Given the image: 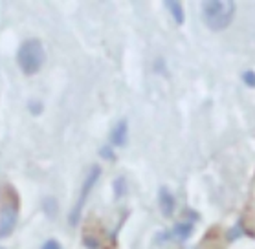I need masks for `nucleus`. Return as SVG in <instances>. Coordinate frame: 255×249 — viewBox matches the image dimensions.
<instances>
[{
    "mask_svg": "<svg viewBox=\"0 0 255 249\" xmlns=\"http://www.w3.org/2000/svg\"><path fill=\"white\" fill-rule=\"evenodd\" d=\"M235 15V4L232 0H206L202 2V18L213 31L226 29Z\"/></svg>",
    "mask_w": 255,
    "mask_h": 249,
    "instance_id": "nucleus-1",
    "label": "nucleus"
},
{
    "mask_svg": "<svg viewBox=\"0 0 255 249\" xmlns=\"http://www.w3.org/2000/svg\"><path fill=\"white\" fill-rule=\"evenodd\" d=\"M46 61V53L42 48L39 39H29L22 42L17 52V64L26 76H33L42 68V64Z\"/></svg>",
    "mask_w": 255,
    "mask_h": 249,
    "instance_id": "nucleus-2",
    "label": "nucleus"
},
{
    "mask_svg": "<svg viewBox=\"0 0 255 249\" xmlns=\"http://www.w3.org/2000/svg\"><path fill=\"white\" fill-rule=\"evenodd\" d=\"M18 218V196L11 187L0 192V238H7L15 231Z\"/></svg>",
    "mask_w": 255,
    "mask_h": 249,
    "instance_id": "nucleus-3",
    "label": "nucleus"
},
{
    "mask_svg": "<svg viewBox=\"0 0 255 249\" xmlns=\"http://www.w3.org/2000/svg\"><path fill=\"white\" fill-rule=\"evenodd\" d=\"M99 176H101V168H99L98 165H94V167L90 168L88 176L85 178V181H83L79 198H77L76 205H74L72 213H70V224H72V226H74V224H77V222H79V218H81L83 209H85V205H87V200H88V196H90V192H92L94 185L98 183Z\"/></svg>",
    "mask_w": 255,
    "mask_h": 249,
    "instance_id": "nucleus-4",
    "label": "nucleus"
},
{
    "mask_svg": "<svg viewBox=\"0 0 255 249\" xmlns=\"http://www.w3.org/2000/svg\"><path fill=\"white\" fill-rule=\"evenodd\" d=\"M128 139V125L127 119H122L120 123H116V127L112 128L111 134V143L114 147H125Z\"/></svg>",
    "mask_w": 255,
    "mask_h": 249,
    "instance_id": "nucleus-5",
    "label": "nucleus"
},
{
    "mask_svg": "<svg viewBox=\"0 0 255 249\" xmlns=\"http://www.w3.org/2000/svg\"><path fill=\"white\" fill-rule=\"evenodd\" d=\"M160 207L165 216H171L174 211V196L169 192V189H160Z\"/></svg>",
    "mask_w": 255,
    "mask_h": 249,
    "instance_id": "nucleus-6",
    "label": "nucleus"
},
{
    "mask_svg": "<svg viewBox=\"0 0 255 249\" xmlns=\"http://www.w3.org/2000/svg\"><path fill=\"white\" fill-rule=\"evenodd\" d=\"M165 6H167V9L171 11V15H173L174 22H176V24L184 22V9H182V4H180V2L167 0V2H165Z\"/></svg>",
    "mask_w": 255,
    "mask_h": 249,
    "instance_id": "nucleus-7",
    "label": "nucleus"
},
{
    "mask_svg": "<svg viewBox=\"0 0 255 249\" xmlns=\"http://www.w3.org/2000/svg\"><path fill=\"white\" fill-rule=\"evenodd\" d=\"M191 229L193 226L191 224H178V226L174 227V238H178V240H186L189 235H191Z\"/></svg>",
    "mask_w": 255,
    "mask_h": 249,
    "instance_id": "nucleus-8",
    "label": "nucleus"
},
{
    "mask_svg": "<svg viewBox=\"0 0 255 249\" xmlns=\"http://www.w3.org/2000/svg\"><path fill=\"white\" fill-rule=\"evenodd\" d=\"M243 79H244V83H246L248 86L255 88V72H244Z\"/></svg>",
    "mask_w": 255,
    "mask_h": 249,
    "instance_id": "nucleus-9",
    "label": "nucleus"
},
{
    "mask_svg": "<svg viewBox=\"0 0 255 249\" xmlns=\"http://www.w3.org/2000/svg\"><path fill=\"white\" fill-rule=\"evenodd\" d=\"M42 249H63V248H61V246H59L55 240H48V242L42 246Z\"/></svg>",
    "mask_w": 255,
    "mask_h": 249,
    "instance_id": "nucleus-10",
    "label": "nucleus"
}]
</instances>
